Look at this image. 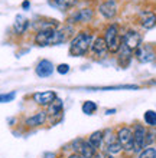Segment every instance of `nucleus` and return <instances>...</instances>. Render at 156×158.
Segmentation results:
<instances>
[{
	"instance_id": "f257e3e1",
	"label": "nucleus",
	"mask_w": 156,
	"mask_h": 158,
	"mask_svg": "<svg viewBox=\"0 0 156 158\" xmlns=\"http://www.w3.org/2000/svg\"><path fill=\"white\" fill-rule=\"evenodd\" d=\"M93 45V35L88 32H80L71 40L69 45V55L71 56H84L88 52L90 46Z\"/></svg>"
},
{
	"instance_id": "f03ea898",
	"label": "nucleus",
	"mask_w": 156,
	"mask_h": 158,
	"mask_svg": "<svg viewBox=\"0 0 156 158\" xmlns=\"http://www.w3.org/2000/svg\"><path fill=\"white\" fill-rule=\"evenodd\" d=\"M105 43H107V48H109V52L111 53H117L120 48H122L123 43V38L118 36V27L117 25H110L107 29H105Z\"/></svg>"
},
{
	"instance_id": "7ed1b4c3",
	"label": "nucleus",
	"mask_w": 156,
	"mask_h": 158,
	"mask_svg": "<svg viewBox=\"0 0 156 158\" xmlns=\"http://www.w3.org/2000/svg\"><path fill=\"white\" fill-rule=\"evenodd\" d=\"M72 150L75 151V152H78V154H81L85 158H93L94 155H96V151H97L88 141L81 139V138L72 141Z\"/></svg>"
},
{
	"instance_id": "20e7f679",
	"label": "nucleus",
	"mask_w": 156,
	"mask_h": 158,
	"mask_svg": "<svg viewBox=\"0 0 156 158\" xmlns=\"http://www.w3.org/2000/svg\"><path fill=\"white\" fill-rule=\"evenodd\" d=\"M117 139L122 144L123 150L126 151H133V131L127 127L118 129L117 132Z\"/></svg>"
},
{
	"instance_id": "39448f33",
	"label": "nucleus",
	"mask_w": 156,
	"mask_h": 158,
	"mask_svg": "<svg viewBox=\"0 0 156 158\" xmlns=\"http://www.w3.org/2000/svg\"><path fill=\"white\" fill-rule=\"evenodd\" d=\"M146 141V129L142 125H136L133 131V151H140Z\"/></svg>"
},
{
	"instance_id": "423d86ee",
	"label": "nucleus",
	"mask_w": 156,
	"mask_h": 158,
	"mask_svg": "<svg viewBox=\"0 0 156 158\" xmlns=\"http://www.w3.org/2000/svg\"><path fill=\"white\" fill-rule=\"evenodd\" d=\"M142 43V36L135 30H129L124 36H123V45L127 46L130 50H136Z\"/></svg>"
},
{
	"instance_id": "0eeeda50",
	"label": "nucleus",
	"mask_w": 156,
	"mask_h": 158,
	"mask_svg": "<svg viewBox=\"0 0 156 158\" xmlns=\"http://www.w3.org/2000/svg\"><path fill=\"white\" fill-rule=\"evenodd\" d=\"M56 99V92L54 91H43V92H36L33 94V101L38 105H51L54 101Z\"/></svg>"
},
{
	"instance_id": "6e6552de",
	"label": "nucleus",
	"mask_w": 156,
	"mask_h": 158,
	"mask_svg": "<svg viewBox=\"0 0 156 158\" xmlns=\"http://www.w3.org/2000/svg\"><path fill=\"white\" fill-rule=\"evenodd\" d=\"M135 52H136L137 59H139V62H142V63L152 62L153 59H155V52H153L152 46H142L140 45Z\"/></svg>"
},
{
	"instance_id": "1a4fd4ad",
	"label": "nucleus",
	"mask_w": 156,
	"mask_h": 158,
	"mask_svg": "<svg viewBox=\"0 0 156 158\" xmlns=\"http://www.w3.org/2000/svg\"><path fill=\"white\" fill-rule=\"evenodd\" d=\"M55 29H42L35 36V43L38 46H51V39Z\"/></svg>"
},
{
	"instance_id": "9d476101",
	"label": "nucleus",
	"mask_w": 156,
	"mask_h": 158,
	"mask_svg": "<svg viewBox=\"0 0 156 158\" xmlns=\"http://www.w3.org/2000/svg\"><path fill=\"white\" fill-rule=\"evenodd\" d=\"M98 10H100V13H101L105 19H113V17L116 16V13H117L116 2H114V0H107V2L100 4Z\"/></svg>"
},
{
	"instance_id": "9b49d317",
	"label": "nucleus",
	"mask_w": 156,
	"mask_h": 158,
	"mask_svg": "<svg viewBox=\"0 0 156 158\" xmlns=\"http://www.w3.org/2000/svg\"><path fill=\"white\" fill-rule=\"evenodd\" d=\"M54 65H52L51 60H47V59H43L41 62L38 63V66H36V75L39 78H48V76H51L54 73Z\"/></svg>"
},
{
	"instance_id": "f8f14e48",
	"label": "nucleus",
	"mask_w": 156,
	"mask_h": 158,
	"mask_svg": "<svg viewBox=\"0 0 156 158\" xmlns=\"http://www.w3.org/2000/svg\"><path fill=\"white\" fill-rule=\"evenodd\" d=\"M140 25L145 29H152L156 26V15L152 12H143L140 16Z\"/></svg>"
},
{
	"instance_id": "ddd939ff",
	"label": "nucleus",
	"mask_w": 156,
	"mask_h": 158,
	"mask_svg": "<svg viewBox=\"0 0 156 158\" xmlns=\"http://www.w3.org/2000/svg\"><path fill=\"white\" fill-rule=\"evenodd\" d=\"M91 50H93V53H96L97 56H103V55L109 50L107 43H105V39L101 38V36L96 39V40L93 42V45H91Z\"/></svg>"
},
{
	"instance_id": "4468645a",
	"label": "nucleus",
	"mask_w": 156,
	"mask_h": 158,
	"mask_svg": "<svg viewBox=\"0 0 156 158\" xmlns=\"http://www.w3.org/2000/svg\"><path fill=\"white\" fill-rule=\"evenodd\" d=\"M131 52L133 50H130L127 46H124L122 43V48H120V50H118V63L122 65V66H127L129 65V62H130L131 59Z\"/></svg>"
},
{
	"instance_id": "2eb2a0df",
	"label": "nucleus",
	"mask_w": 156,
	"mask_h": 158,
	"mask_svg": "<svg viewBox=\"0 0 156 158\" xmlns=\"http://www.w3.org/2000/svg\"><path fill=\"white\" fill-rule=\"evenodd\" d=\"M45 121H47V114L38 112L26 119V125H28V127H38V125H42Z\"/></svg>"
},
{
	"instance_id": "dca6fc26",
	"label": "nucleus",
	"mask_w": 156,
	"mask_h": 158,
	"mask_svg": "<svg viewBox=\"0 0 156 158\" xmlns=\"http://www.w3.org/2000/svg\"><path fill=\"white\" fill-rule=\"evenodd\" d=\"M91 17H93V10L91 9H82V10H80V12H77L74 15V20L85 23V22L91 20Z\"/></svg>"
},
{
	"instance_id": "f3484780",
	"label": "nucleus",
	"mask_w": 156,
	"mask_h": 158,
	"mask_svg": "<svg viewBox=\"0 0 156 158\" xmlns=\"http://www.w3.org/2000/svg\"><path fill=\"white\" fill-rule=\"evenodd\" d=\"M103 139H104V132H103V131H96V132H93L90 135L88 142L96 148V150H98L103 144Z\"/></svg>"
},
{
	"instance_id": "a211bd4d",
	"label": "nucleus",
	"mask_w": 156,
	"mask_h": 158,
	"mask_svg": "<svg viewBox=\"0 0 156 158\" xmlns=\"http://www.w3.org/2000/svg\"><path fill=\"white\" fill-rule=\"evenodd\" d=\"M28 26H29V22L26 20L25 17L17 16L16 17V22H15V26H13V29H15V32H16L17 35H22V33H25V32H26Z\"/></svg>"
},
{
	"instance_id": "6ab92c4d",
	"label": "nucleus",
	"mask_w": 156,
	"mask_h": 158,
	"mask_svg": "<svg viewBox=\"0 0 156 158\" xmlns=\"http://www.w3.org/2000/svg\"><path fill=\"white\" fill-rule=\"evenodd\" d=\"M122 150H123V147L118 142L117 138H113V137L109 138V141H107V152L109 154H117Z\"/></svg>"
},
{
	"instance_id": "aec40b11",
	"label": "nucleus",
	"mask_w": 156,
	"mask_h": 158,
	"mask_svg": "<svg viewBox=\"0 0 156 158\" xmlns=\"http://www.w3.org/2000/svg\"><path fill=\"white\" fill-rule=\"evenodd\" d=\"M62 108H64L62 101L56 98V99H55L51 105H48V114H49V115H52V117L59 115V114L62 112Z\"/></svg>"
},
{
	"instance_id": "412c9836",
	"label": "nucleus",
	"mask_w": 156,
	"mask_h": 158,
	"mask_svg": "<svg viewBox=\"0 0 156 158\" xmlns=\"http://www.w3.org/2000/svg\"><path fill=\"white\" fill-rule=\"evenodd\" d=\"M82 112L85 114V115H93L96 111H97V105H96V102H93V101H85L84 104H82Z\"/></svg>"
},
{
	"instance_id": "4be33fe9",
	"label": "nucleus",
	"mask_w": 156,
	"mask_h": 158,
	"mask_svg": "<svg viewBox=\"0 0 156 158\" xmlns=\"http://www.w3.org/2000/svg\"><path fill=\"white\" fill-rule=\"evenodd\" d=\"M145 122L149 127H156V112L155 111H146L145 112Z\"/></svg>"
},
{
	"instance_id": "5701e85b",
	"label": "nucleus",
	"mask_w": 156,
	"mask_h": 158,
	"mask_svg": "<svg viewBox=\"0 0 156 158\" xmlns=\"http://www.w3.org/2000/svg\"><path fill=\"white\" fill-rule=\"evenodd\" d=\"M75 2L77 0H54V6H56V7H59L61 10H64V9L72 6Z\"/></svg>"
},
{
	"instance_id": "b1692460",
	"label": "nucleus",
	"mask_w": 156,
	"mask_h": 158,
	"mask_svg": "<svg viewBox=\"0 0 156 158\" xmlns=\"http://www.w3.org/2000/svg\"><path fill=\"white\" fill-rule=\"evenodd\" d=\"M139 158H156V150L155 148H145L140 152Z\"/></svg>"
},
{
	"instance_id": "393cba45",
	"label": "nucleus",
	"mask_w": 156,
	"mask_h": 158,
	"mask_svg": "<svg viewBox=\"0 0 156 158\" xmlns=\"http://www.w3.org/2000/svg\"><path fill=\"white\" fill-rule=\"evenodd\" d=\"M16 96V92H10V94H2L0 95V104H6V102H12Z\"/></svg>"
},
{
	"instance_id": "a878e982",
	"label": "nucleus",
	"mask_w": 156,
	"mask_h": 158,
	"mask_svg": "<svg viewBox=\"0 0 156 158\" xmlns=\"http://www.w3.org/2000/svg\"><path fill=\"white\" fill-rule=\"evenodd\" d=\"M56 72L61 73V75H65V73L69 72V65H67V63H61V65L56 66Z\"/></svg>"
},
{
	"instance_id": "bb28decb",
	"label": "nucleus",
	"mask_w": 156,
	"mask_h": 158,
	"mask_svg": "<svg viewBox=\"0 0 156 158\" xmlns=\"http://www.w3.org/2000/svg\"><path fill=\"white\" fill-rule=\"evenodd\" d=\"M153 142V134L152 132H146V141H145V145H150Z\"/></svg>"
},
{
	"instance_id": "cd10ccee",
	"label": "nucleus",
	"mask_w": 156,
	"mask_h": 158,
	"mask_svg": "<svg viewBox=\"0 0 156 158\" xmlns=\"http://www.w3.org/2000/svg\"><path fill=\"white\" fill-rule=\"evenodd\" d=\"M68 158H85V157H82V155L78 154V152H74V154H71Z\"/></svg>"
},
{
	"instance_id": "c85d7f7f",
	"label": "nucleus",
	"mask_w": 156,
	"mask_h": 158,
	"mask_svg": "<svg viewBox=\"0 0 156 158\" xmlns=\"http://www.w3.org/2000/svg\"><path fill=\"white\" fill-rule=\"evenodd\" d=\"M29 6H30V3H29V2H28V0H26V2H23V3H22V7L25 9V10H28V9H29Z\"/></svg>"
},
{
	"instance_id": "c756f323",
	"label": "nucleus",
	"mask_w": 156,
	"mask_h": 158,
	"mask_svg": "<svg viewBox=\"0 0 156 158\" xmlns=\"http://www.w3.org/2000/svg\"><path fill=\"white\" fill-rule=\"evenodd\" d=\"M93 158H103V155H100V154H96Z\"/></svg>"
},
{
	"instance_id": "7c9ffc66",
	"label": "nucleus",
	"mask_w": 156,
	"mask_h": 158,
	"mask_svg": "<svg viewBox=\"0 0 156 158\" xmlns=\"http://www.w3.org/2000/svg\"><path fill=\"white\" fill-rule=\"evenodd\" d=\"M114 112H116L114 109H110V111H107V114H109V115H110V114H114Z\"/></svg>"
}]
</instances>
